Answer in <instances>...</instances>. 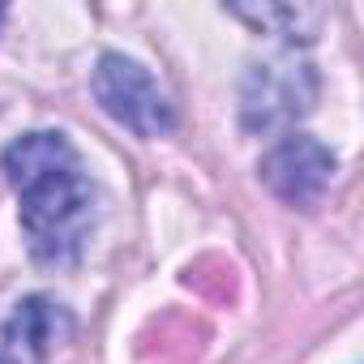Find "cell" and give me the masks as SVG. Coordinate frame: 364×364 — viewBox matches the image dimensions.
<instances>
[{
	"label": "cell",
	"mask_w": 364,
	"mask_h": 364,
	"mask_svg": "<svg viewBox=\"0 0 364 364\" xmlns=\"http://www.w3.org/2000/svg\"><path fill=\"white\" fill-rule=\"evenodd\" d=\"M0 167L22 202V228L35 262L73 266L95 223V189L69 137L52 129L22 133L9 141Z\"/></svg>",
	"instance_id": "1"
},
{
	"label": "cell",
	"mask_w": 364,
	"mask_h": 364,
	"mask_svg": "<svg viewBox=\"0 0 364 364\" xmlns=\"http://www.w3.org/2000/svg\"><path fill=\"white\" fill-rule=\"evenodd\" d=\"M90 90H95L99 107L112 120H120L124 129H133L137 137H163L176 129V107H171L167 90L137 60L103 56L90 77Z\"/></svg>",
	"instance_id": "2"
},
{
	"label": "cell",
	"mask_w": 364,
	"mask_h": 364,
	"mask_svg": "<svg viewBox=\"0 0 364 364\" xmlns=\"http://www.w3.org/2000/svg\"><path fill=\"white\" fill-rule=\"evenodd\" d=\"M317 99V77L304 60L296 56H270L262 65H253L245 73V90H240V116L245 129H283L291 120H300Z\"/></svg>",
	"instance_id": "3"
},
{
	"label": "cell",
	"mask_w": 364,
	"mask_h": 364,
	"mask_svg": "<svg viewBox=\"0 0 364 364\" xmlns=\"http://www.w3.org/2000/svg\"><path fill=\"white\" fill-rule=\"evenodd\" d=\"M262 180L270 185V193L279 202L300 206V210H313L326 198L330 180H334V154L317 137L291 133V137H283L262 159Z\"/></svg>",
	"instance_id": "4"
},
{
	"label": "cell",
	"mask_w": 364,
	"mask_h": 364,
	"mask_svg": "<svg viewBox=\"0 0 364 364\" xmlns=\"http://www.w3.org/2000/svg\"><path fill=\"white\" fill-rule=\"evenodd\" d=\"M73 321L48 296H31L14 309V317L0 330V364H39L69 338Z\"/></svg>",
	"instance_id": "5"
},
{
	"label": "cell",
	"mask_w": 364,
	"mask_h": 364,
	"mask_svg": "<svg viewBox=\"0 0 364 364\" xmlns=\"http://www.w3.org/2000/svg\"><path fill=\"white\" fill-rule=\"evenodd\" d=\"M236 18L257 22V26H270L274 35H279V26H287V31H283V39H296V35H300V39H309V35L300 31V22L317 26L326 14H321V9H291V5H287V9H270V5H262V9H236Z\"/></svg>",
	"instance_id": "6"
}]
</instances>
